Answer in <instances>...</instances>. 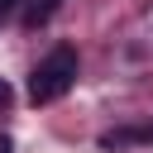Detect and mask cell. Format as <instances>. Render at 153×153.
I'll return each instance as SVG.
<instances>
[{"instance_id":"8992f818","label":"cell","mask_w":153,"mask_h":153,"mask_svg":"<svg viewBox=\"0 0 153 153\" xmlns=\"http://www.w3.org/2000/svg\"><path fill=\"white\" fill-rule=\"evenodd\" d=\"M0 153H14V139L10 134H0Z\"/></svg>"},{"instance_id":"5b68a950","label":"cell","mask_w":153,"mask_h":153,"mask_svg":"<svg viewBox=\"0 0 153 153\" xmlns=\"http://www.w3.org/2000/svg\"><path fill=\"white\" fill-rule=\"evenodd\" d=\"M10 100H14V91H10V86H5V76H0V110H5Z\"/></svg>"},{"instance_id":"277c9868","label":"cell","mask_w":153,"mask_h":153,"mask_svg":"<svg viewBox=\"0 0 153 153\" xmlns=\"http://www.w3.org/2000/svg\"><path fill=\"white\" fill-rule=\"evenodd\" d=\"M14 10H19V0H0V24H5V19L14 14Z\"/></svg>"},{"instance_id":"3957f363","label":"cell","mask_w":153,"mask_h":153,"mask_svg":"<svg viewBox=\"0 0 153 153\" xmlns=\"http://www.w3.org/2000/svg\"><path fill=\"white\" fill-rule=\"evenodd\" d=\"M57 10H62V0H29V5H24V29H38V24H48Z\"/></svg>"},{"instance_id":"7a4b0ae2","label":"cell","mask_w":153,"mask_h":153,"mask_svg":"<svg viewBox=\"0 0 153 153\" xmlns=\"http://www.w3.org/2000/svg\"><path fill=\"white\" fill-rule=\"evenodd\" d=\"M129 143H153V124H139V129H105L100 134V148H129Z\"/></svg>"},{"instance_id":"6da1fadb","label":"cell","mask_w":153,"mask_h":153,"mask_svg":"<svg viewBox=\"0 0 153 153\" xmlns=\"http://www.w3.org/2000/svg\"><path fill=\"white\" fill-rule=\"evenodd\" d=\"M72 81H76V48L62 43V48H53V53L29 72V100H33V105H48V100L67 96Z\"/></svg>"}]
</instances>
